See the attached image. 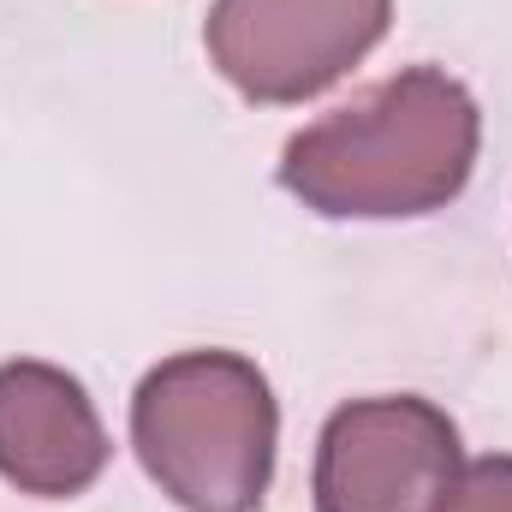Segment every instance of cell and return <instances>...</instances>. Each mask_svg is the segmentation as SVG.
Listing matches in <instances>:
<instances>
[{"instance_id":"4","label":"cell","mask_w":512,"mask_h":512,"mask_svg":"<svg viewBox=\"0 0 512 512\" xmlns=\"http://www.w3.org/2000/svg\"><path fill=\"white\" fill-rule=\"evenodd\" d=\"M459 423L423 393L340 405L316 435V512H429L459 471Z\"/></svg>"},{"instance_id":"2","label":"cell","mask_w":512,"mask_h":512,"mask_svg":"<svg viewBox=\"0 0 512 512\" xmlns=\"http://www.w3.org/2000/svg\"><path fill=\"white\" fill-rule=\"evenodd\" d=\"M131 447L185 512H256L274 483L280 405L245 352L161 358L131 393Z\"/></svg>"},{"instance_id":"3","label":"cell","mask_w":512,"mask_h":512,"mask_svg":"<svg viewBox=\"0 0 512 512\" xmlns=\"http://www.w3.org/2000/svg\"><path fill=\"white\" fill-rule=\"evenodd\" d=\"M393 24V0H215L203 48L215 72L262 108L334 90Z\"/></svg>"},{"instance_id":"6","label":"cell","mask_w":512,"mask_h":512,"mask_svg":"<svg viewBox=\"0 0 512 512\" xmlns=\"http://www.w3.org/2000/svg\"><path fill=\"white\" fill-rule=\"evenodd\" d=\"M429 512H512V453L459 465Z\"/></svg>"},{"instance_id":"1","label":"cell","mask_w":512,"mask_h":512,"mask_svg":"<svg viewBox=\"0 0 512 512\" xmlns=\"http://www.w3.org/2000/svg\"><path fill=\"white\" fill-rule=\"evenodd\" d=\"M483 149L477 96L441 66H405L280 149V185L328 221H411L447 209Z\"/></svg>"},{"instance_id":"5","label":"cell","mask_w":512,"mask_h":512,"mask_svg":"<svg viewBox=\"0 0 512 512\" xmlns=\"http://www.w3.org/2000/svg\"><path fill=\"white\" fill-rule=\"evenodd\" d=\"M108 429L78 376L42 358L0 364V477L36 501H72L108 471Z\"/></svg>"}]
</instances>
